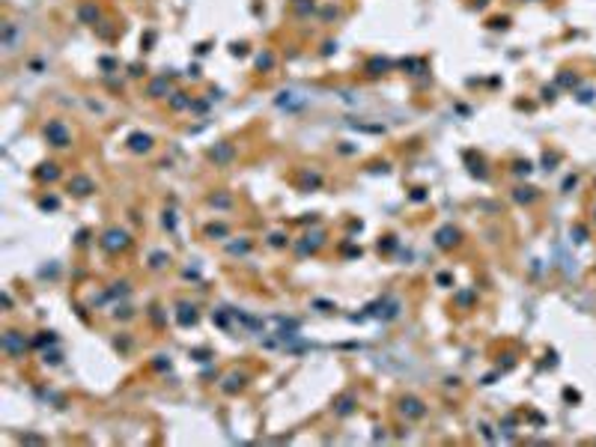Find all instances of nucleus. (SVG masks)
Returning a JSON list of instances; mask_svg holds the SVG:
<instances>
[{"label": "nucleus", "instance_id": "f257e3e1", "mask_svg": "<svg viewBox=\"0 0 596 447\" xmlns=\"http://www.w3.org/2000/svg\"><path fill=\"white\" fill-rule=\"evenodd\" d=\"M45 137H48L54 146H66V143H69V131H66L63 122H51V125L45 128Z\"/></svg>", "mask_w": 596, "mask_h": 447}, {"label": "nucleus", "instance_id": "f03ea898", "mask_svg": "<svg viewBox=\"0 0 596 447\" xmlns=\"http://www.w3.org/2000/svg\"><path fill=\"white\" fill-rule=\"evenodd\" d=\"M72 188H75V194H81V197H84V194H90V191H93V182H90V179H84V176H75V179H72Z\"/></svg>", "mask_w": 596, "mask_h": 447}, {"label": "nucleus", "instance_id": "7ed1b4c3", "mask_svg": "<svg viewBox=\"0 0 596 447\" xmlns=\"http://www.w3.org/2000/svg\"><path fill=\"white\" fill-rule=\"evenodd\" d=\"M131 146H134V149H149V137H146V134H134V137H131Z\"/></svg>", "mask_w": 596, "mask_h": 447}, {"label": "nucleus", "instance_id": "20e7f679", "mask_svg": "<svg viewBox=\"0 0 596 447\" xmlns=\"http://www.w3.org/2000/svg\"><path fill=\"white\" fill-rule=\"evenodd\" d=\"M39 176H48V179H54V176H57V170H54V164H51V170H42V173H39Z\"/></svg>", "mask_w": 596, "mask_h": 447}]
</instances>
